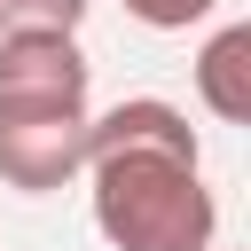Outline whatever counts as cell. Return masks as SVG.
Returning <instances> with one entry per match:
<instances>
[{"label": "cell", "instance_id": "cell-1", "mask_svg": "<svg viewBox=\"0 0 251 251\" xmlns=\"http://www.w3.org/2000/svg\"><path fill=\"white\" fill-rule=\"evenodd\" d=\"M86 204L110 251H212L220 204L204 188V141L165 94H126L86 118Z\"/></svg>", "mask_w": 251, "mask_h": 251}, {"label": "cell", "instance_id": "cell-6", "mask_svg": "<svg viewBox=\"0 0 251 251\" xmlns=\"http://www.w3.org/2000/svg\"><path fill=\"white\" fill-rule=\"evenodd\" d=\"M86 8L94 0H0V24H63V31H78Z\"/></svg>", "mask_w": 251, "mask_h": 251}, {"label": "cell", "instance_id": "cell-2", "mask_svg": "<svg viewBox=\"0 0 251 251\" xmlns=\"http://www.w3.org/2000/svg\"><path fill=\"white\" fill-rule=\"evenodd\" d=\"M94 102H0V188L55 196L86 173Z\"/></svg>", "mask_w": 251, "mask_h": 251}, {"label": "cell", "instance_id": "cell-7", "mask_svg": "<svg viewBox=\"0 0 251 251\" xmlns=\"http://www.w3.org/2000/svg\"><path fill=\"white\" fill-rule=\"evenodd\" d=\"M212 251H220V243H212Z\"/></svg>", "mask_w": 251, "mask_h": 251}, {"label": "cell", "instance_id": "cell-5", "mask_svg": "<svg viewBox=\"0 0 251 251\" xmlns=\"http://www.w3.org/2000/svg\"><path fill=\"white\" fill-rule=\"evenodd\" d=\"M212 8H220V0H126V16H133V24H149V31H188V24H212Z\"/></svg>", "mask_w": 251, "mask_h": 251}, {"label": "cell", "instance_id": "cell-3", "mask_svg": "<svg viewBox=\"0 0 251 251\" xmlns=\"http://www.w3.org/2000/svg\"><path fill=\"white\" fill-rule=\"evenodd\" d=\"M94 63L63 24H0V102H86Z\"/></svg>", "mask_w": 251, "mask_h": 251}, {"label": "cell", "instance_id": "cell-4", "mask_svg": "<svg viewBox=\"0 0 251 251\" xmlns=\"http://www.w3.org/2000/svg\"><path fill=\"white\" fill-rule=\"evenodd\" d=\"M188 78H196V102H204L220 126H243V118H251V24H220V31L196 47Z\"/></svg>", "mask_w": 251, "mask_h": 251}]
</instances>
